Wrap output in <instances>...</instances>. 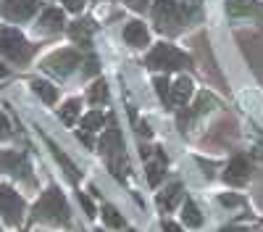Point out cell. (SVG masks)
<instances>
[{
  "label": "cell",
  "mask_w": 263,
  "mask_h": 232,
  "mask_svg": "<svg viewBox=\"0 0 263 232\" xmlns=\"http://www.w3.org/2000/svg\"><path fill=\"white\" fill-rule=\"evenodd\" d=\"M0 214L11 224H18L24 217V198L8 185H0Z\"/></svg>",
  "instance_id": "cell-5"
},
{
  "label": "cell",
  "mask_w": 263,
  "mask_h": 232,
  "mask_svg": "<svg viewBox=\"0 0 263 232\" xmlns=\"http://www.w3.org/2000/svg\"><path fill=\"white\" fill-rule=\"evenodd\" d=\"M34 217L48 224H66L69 222V206L58 187H48L34 206Z\"/></svg>",
  "instance_id": "cell-1"
},
{
  "label": "cell",
  "mask_w": 263,
  "mask_h": 232,
  "mask_svg": "<svg viewBox=\"0 0 263 232\" xmlns=\"http://www.w3.org/2000/svg\"><path fill=\"white\" fill-rule=\"evenodd\" d=\"M66 3V11H82L84 8V0H63Z\"/></svg>",
  "instance_id": "cell-29"
},
{
  "label": "cell",
  "mask_w": 263,
  "mask_h": 232,
  "mask_svg": "<svg viewBox=\"0 0 263 232\" xmlns=\"http://www.w3.org/2000/svg\"><path fill=\"white\" fill-rule=\"evenodd\" d=\"M216 105H218V100H216L211 93H200L197 103L192 105V114H190V119H192V116H200V114H205L208 109H216Z\"/></svg>",
  "instance_id": "cell-17"
},
{
  "label": "cell",
  "mask_w": 263,
  "mask_h": 232,
  "mask_svg": "<svg viewBox=\"0 0 263 232\" xmlns=\"http://www.w3.org/2000/svg\"><path fill=\"white\" fill-rule=\"evenodd\" d=\"M77 116H79V100H69V103L61 109V119H63L66 124H74Z\"/></svg>",
  "instance_id": "cell-23"
},
{
  "label": "cell",
  "mask_w": 263,
  "mask_h": 232,
  "mask_svg": "<svg viewBox=\"0 0 263 232\" xmlns=\"http://www.w3.org/2000/svg\"><path fill=\"white\" fill-rule=\"evenodd\" d=\"M0 169H6V172H11L16 177H29L27 161L21 156H16V153H0Z\"/></svg>",
  "instance_id": "cell-9"
},
{
  "label": "cell",
  "mask_w": 263,
  "mask_h": 232,
  "mask_svg": "<svg viewBox=\"0 0 263 232\" xmlns=\"http://www.w3.org/2000/svg\"><path fill=\"white\" fill-rule=\"evenodd\" d=\"M221 203H224V206H239L242 201H239L237 195H224V198H221Z\"/></svg>",
  "instance_id": "cell-31"
},
{
  "label": "cell",
  "mask_w": 263,
  "mask_h": 232,
  "mask_svg": "<svg viewBox=\"0 0 263 232\" xmlns=\"http://www.w3.org/2000/svg\"><path fill=\"white\" fill-rule=\"evenodd\" d=\"M124 40L129 42V45H135V48H142L150 42V34L145 29V24H140V21H129L126 29H124Z\"/></svg>",
  "instance_id": "cell-10"
},
{
  "label": "cell",
  "mask_w": 263,
  "mask_h": 232,
  "mask_svg": "<svg viewBox=\"0 0 263 232\" xmlns=\"http://www.w3.org/2000/svg\"><path fill=\"white\" fill-rule=\"evenodd\" d=\"M184 66H190V58L174 45H156L153 53L147 56V69L153 72H177Z\"/></svg>",
  "instance_id": "cell-2"
},
{
  "label": "cell",
  "mask_w": 263,
  "mask_h": 232,
  "mask_svg": "<svg viewBox=\"0 0 263 232\" xmlns=\"http://www.w3.org/2000/svg\"><path fill=\"white\" fill-rule=\"evenodd\" d=\"M124 3L129 8H135V11H145L147 8V0H124Z\"/></svg>",
  "instance_id": "cell-30"
},
{
  "label": "cell",
  "mask_w": 263,
  "mask_h": 232,
  "mask_svg": "<svg viewBox=\"0 0 263 232\" xmlns=\"http://www.w3.org/2000/svg\"><path fill=\"white\" fill-rule=\"evenodd\" d=\"M179 198H182V182H174V185H168L163 193L158 195V208L166 214V211H171L174 206H177Z\"/></svg>",
  "instance_id": "cell-13"
},
{
  "label": "cell",
  "mask_w": 263,
  "mask_h": 232,
  "mask_svg": "<svg viewBox=\"0 0 263 232\" xmlns=\"http://www.w3.org/2000/svg\"><path fill=\"white\" fill-rule=\"evenodd\" d=\"M129 232H135V229H129Z\"/></svg>",
  "instance_id": "cell-35"
},
{
  "label": "cell",
  "mask_w": 263,
  "mask_h": 232,
  "mask_svg": "<svg viewBox=\"0 0 263 232\" xmlns=\"http://www.w3.org/2000/svg\"><path fill=\"white\" fill-rule=\"evenodd\" d=\"M63 24H66V19H63V11H58V8H48L40 16V27L48 32H58V29H63Z\"/></svg>",
  "instance_id": "cell-15"
},
{
  "label": "cell",
  "mask_w": 263,
  "mask_h": 232,
  "mask_svg": "<svg viewBox=\"0 0 263 232\" xmlns=\"http://www.w3.org/2000/svg\"><path fill=\"white\" fill-rule=\"evenodd\" d=\"M221 232H250L248 227H224Z\"/></svg>",
  "instance_id": "cell-33"
},
{
  "label": "cell",
  "mask_w": 263,
  "mask_h": 232,
  "mask_svg": "<svg viewBox=\"0 0 263 232\" xmlns=\"http://www.w3.org/2000/svg\"><path fill=\"white\" fill-rule=\"evenodd\" d=\"M6 137H11V124L3 114H0V140H6Z\"/></svg>",
  "instance_id": "cell-28"
},
{
  "label": "cell",
  "mask_w": 263,
  "mask_h": 232,
  "mask_svg": "<svg viewBox=\"0 0 263 232\" xmlns=\"http://www.w3.org/2000/svg\"><path fill=\"white\" fill-rule=\"evenodd\" d=\"M108 100V87H105V82H95L92 87H90V103L92 105H100Z\"/></svg>",
  "instance_id": "cell-22"
},
{
  "label": "cell",
  "mask_w": 263,
  "mask_h": 232,
  "mask_svg": "<svg viewBox=\"0 0 263 232\" xmlns=\"http://www.w3.org/2000/svg\"><path fill=\"white\" fill-rule=\"evenodd\" d=\"M227 11L232 19H248L258 13V3L255 0H227Z\"/></svg>",
  "instance_id": "cell-11"
},
{
  "label": "cell",
  "mask_w": 263,
  "mask_h": 232,
  "mask_svg": "<svg viewBox=\"0 0 263 232\" xmlns=\"http://www.w3.org/2000/svg\"><path fill=\"white\" fill-rule=\"evenodd\" d=\"M103 114L100 111H92V114H87L84 119H82V130L84 132H95V130H100V127H103Z\"/></svg>",
  "instance_id": "cell-21"
},
{
  "label": "cell",
  "mask_w": 263,
  "mask_h": 232,
  "mask_svg": "<svg viewBox=\"0 0 263 232\" xmlns=\"http://www.w3.org/2000/svg\"><path fill=\"white\" fill-rule=\"evenodd\" d=\"M92 29H95V24H92L90 19H84V21H74L69 32H71L74 40H87V37L92 34Z\"/></svg>",
  "instance_id": "cell-19"
},
{
  "label": "cell",
  "mask_w": 263,
  "mask_h": 232,
  "mask_svg": "<svg viewBox=\"0 0 263 232\" xmlns=\"http://www.w3.org/2000/svg\"><path fill=\"white\" fill-rule=\"evenodd\" d=\"M32 87H34V93L42 98V100H45V103H55V87H53V84H48V82H42V79H34L32 82Z\"/></svg>",
  "instance_id": "cell-18"
},
{
  "label": "cell",
  "mask_w": 263,
  "mask_h": 232,
  "mask_svg": "<svg viewBox=\"0 0 263 232\" xmlns=\"http://www.w3.org/2000/svg\"><path fill=\"white\" fill-rule=\"evenodd\" d=\"M161 177H163V158L147 164V182H150V185H158Z\"/></svg>",
  "instance_id": "cell-24"
},
{
  "label": "cell",
  "mask_w": 263,
  "mask_h": 232,
  "mask_svg": "<svg viewBox=\"0 0 263 232\" xmlns=\"http://www.w3.org/2000/svg\"><path fill=\"white\" fill-rule=\"evenodd\" d=\"M79 203H82V208L87 211V217H95V206H92V201H90V198H87L84 193L79 195Z\"/></svg>",
  "instance_id": "cell-27"
},
{
  "label": "cell",
  "mask_w": 263,
  "mask_h": 232,
  "mask_svg": "<svg viewBox=\"0 0 263 232\" xmlns=\"http://www.w3.org/2000/svg\"><path fill=\"white\" fill-rule=\"evenodd\" d=\"M6 74H8V69L3 66V63H0V77H6Z\"/></svg>",
  "instance_id": "cell-34"
},
{
  "label": "cell",
  "mask_w": 263,
  "mask_h": 232,
  "mask_svg": "<svg viewBox=\"0 0 263 232\" xmlns=\"http://www.w3.org/2000/svg\"><path fill=\"white\" fill-rule=\"evenodd\" d=\"M156 90H158L161 100H163L166 105H171V84H168L166 77H158V79H156Z\"/></svg>",
  "instance_id": "cell-26"
},
{
  "label": "cell",
  "mask_w": 263,
  "mask_h": 232,
  "mask_svg": "<svg viewBox=\"0 0 263 232\" xmlns=\"http://www.w3.org/2000/svg\"><path fill=\"white\" fill-rule=\"evenodd\" d=\"M34 11H37L34 0H6V3H0V13L11 21H27L34 16Z\"/></svg>",
  "instance_id": "cell-7"
},
{
  "label": "cell",
  "mask_w": 263,
  "mask_h": 232,
  "mask_svg": "<svg viewBox=\"0 0 263 232\" xmlns=\"http://www.w3.org/2000/svg\"><path fill=\"white\" fill-rule=\"evenodd\" d=\"M248 177H250V164H248L242 156L232 158V161H229V166H227L224 180H227L229 185H245V182H248Z\"/></svg>",
  "instance_id": "cell-8"
},
{
  "label": "cell",
  "mask_w": 263,
  "mask_h": 232,
  "mask_svg": "<svg viewBox=\"0 0 263 232\" xmlns=\"http://www.w3.org/2000/svg\"><path fill=\"white\" fill-rule=\"evenodd\" d=\"M42 66H45L50 74H55V77H69L79 66V53L77 50H55L53 56L45 58Z\"/></svg>",
  "instance_id": "cell-6"
},
{
  "label": "cell",
  "mask_w": 263,
  "mask_h": 232,
  "mask_svg": "<svg viewBox=\"0 0 263 232\" xmlns=\"http://www.w3.org/2000/svg\"><path fill=\"white\" fill-rule=\"evenodd\" d=\"M182 219H184V224H187V227H192V229H197V227L203 224L200 211H197V206H195L192 201H187V203H184V208H182Z\"/></svg>",
  "instance_id": "cell-16"
},
{
  "label": "cell",
  "mask_w": 263,
  "mask_h": 232,
  "mask_svg": "<svg viewBox=\"0 0 263 232\" xmlns=\"http://www.w3.org/2000/svg\"><path fill=\"white\" fill-rule=\"evenodd\" d=\"M103 219H105L108 227H124V219L119 217V211H116L114 206H105V208H103Z\"/></svg>",
  "instance_id": "cell-25"
},
{
  "label": "cell",
  "mask_w": 263,
  "mask_h": 232,
  "mask_svg": "<svg viewBox=\"0 0 263 232\" xmlns=\"http://www.w3.org/2000/svg\"><path fill=\"white\" fill-rule=\"evenodd\" d=\"M163 232H182V229L174 224V222H163Z\"/></svg>",
  "instance_id": "cell-32"
},
{
  "label": "cell",
  "mask_w": 263,
  "mask_h": 232,
  "mask_svg": "<svg viewBox=\"0 0 263 232\" xmlns=\"http://www.w3.org/2000/svg\"><path fill=\"white\" fill-rule=\"evenodd\" d=\"M100 148H103V153H108L111 158L121 153V132L116 130V124H111V130H105V137H103Z\"/></svg>",
  "instance_id": "cell-14"
},
{
  "label": "cell",
  "mask_w": 263,
  "mask_h": 232,
  "mask_svg": "<svg viewBox=\"0 0 263 232\" xmlns=\"http://www.w3.org/2000/svg\"><path fill=\"white\" fill-rule=\"evenodd\" d=\"M0 53H6L11 61H27L32 48L27 45L21 32H16L11 27H0Z\"/></svg>",
  "instance_id": "cell-3"
},
{
  "label": "cell",
  "mask_w": 263,
  "mask_h": 232,
  "mask_svg": "<svg viewBox=\"0 0 263 232\" xmlns=\"http://www.w3.org/2000/svg\"><path fill=\"white\" fill-rule=\"evenodd\" d=\"M153 13H156V24H158L161 32L179 29V24L184 21L182 8H179L177 0H156V8H153Z\"/></svg>",
  "instance_id": "cell-4"
},
{
  "label": "cell",
  "mask_w": 263,
  "mask_h": 232,
  "mask_svg": "<svg viewBox=\"0 0 263 232\" xmlns=\"http://www.w3.org/2000/svg\"><path fill=\"white\" fill-rule=\"evenodd\" d=\"M192 95V79L182 77L171 84V105H184Z\"/></svg>",
  "instance_id": "cell-12"
},
{
  "label": "cell",
  "mask_w": 263,
  "mask_h": 232,
  "mask_svg": "<svg viewBox=\"0 0 263 232\" xmlns=\"http://www.w3.org/2000/svg\"><path fill=\"white\" fill-rule=\"evenodd\" d=\"M50 148H53V156H55V161H58V164H61V166L66 169V174H69V180H74V182H77V180H79V172H77V166H74V164H71L69 158H66V156H63V153L58 151L55 145H50Z\"/></svg>",
  "instance_id": "cell-20"
}]
</instances>
